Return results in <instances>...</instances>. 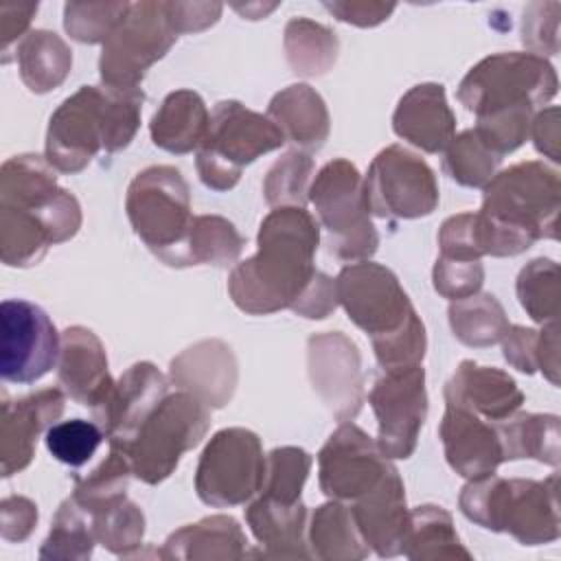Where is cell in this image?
Listing matches in <instances>:
<instances>
[{
  "label": "cell",
  "mask_w": 561,
  "mask_h": 561,
  "mask_svg": "<svg viewBox=\"0 0 561 561\" xmlns=\"http://www.w3.org/2000/svg\"><path fill=\"white\" fill-rule=\"evenodd\" d=\"M81 228V206L57 184L46 158L20 153L0 169V259L9 267H31L50 245Z\"/></svg>",
  "instance_id": "cell-1"
},
{
  "label": "cell",
  "mask_w": 561,
  "mask_h": 561,
  "mask_svg": "<svg viewBox=\"0 0 561 561\" xmlns=\"http://www.w3.org/2000/svg\"><path fill=\"white\" fill-rule=\"evenodd\" d=\"M320 226L305 206H278L259 228L256 254L237 263L228 278L232 302L250 316L294 309L313 276Z\"/></svg>",
  "instance_id": "cell-2"
},
{
  "label": "cell",
  "mask_w": 561,
  "mask_h": 561,
  "mask_svg": "<svg viewBox=\"0 0 561 561\" xmlns=\"http://www.w3.org/2000/svg\"><path fill=\"white\" fill-rule=\"evenodd\" d=\"M559 171L530 160L495 173L484 186L476 232L482 256H515L539 239L559 237Z\"/></svg>",
  "instance_id": "cell-3"
},
{
  "label": "cell",
  "mask_w": 561,
  "mask_h": 561,
  "mask_svg": "<svg viewBox=\"0 0 561 561\" xmlns=\"http://www.w3.org/2000/svg\"><path fill=\"white\" fill-rule=\"evenodd\" d=\"M145 92L81 85L50 116L46 131V160L61 173L83 171L105 149H125L138 127Z\"/></svg>",
  "instance_id": "cell-4"
},
{
  "label": "cell",
  "mask_w": 561,
  "mask_h": 561,
  "mask_svg": "<svg viewBox=\"0 0 561 561\" xmlns=\"http://www.w3.org/2000/svg\"><path fill=\"white\" fill-rule=\"evenodd\" d=\"M559 476L546 480H504L484 476L460 491V511L473 524L508 533L524 546L548 543L559 537Z\"/></svg>",
  "instance_id": "cell-5"
},
{
  "label": "cell",
  "mask_w": 561,
  "mask_h": 561,
  "mask_svg": "<svg viewBox=\"0 0 561 561\" xmlns=\"http://www.w3.org/2000/svg\"><path fill=\"white\" fill-rule=\"evenodd\" d=\"M127 219L142 243L167 265L180 267L182 248L193 224L191 191L175 167L142 169L125 197Z\"/></svg>",
  "instance_id": "cell-6"
},
{
  "label": "cell",
  "mask_w": 561,
  "mask_h": 561,
  "mask_svg": "<svg viewBox=\"0 0 561 561\" xmlns=\"http://www.w3.org/2000/svg\"><path fill=\"white\" fill-rule=\"evenodd\" d=\"M210 427V408L180 390L167 394L140 423L123 451L131 473L145 484H160L180 465V458L197 447Z\"/></svg>",
  "instance_id": "cell-7"
},
{
  "label": "cell",
  "mask_w": 561,
  "mask_h": 561,
  "mask_svg": "<svg viewBox=\"0 0 561 561\" xmlns=\"http://www.w3.org/2000/svg\"><path fill=\"white\" fill-rule=\"evenodd\" d=\"M309 202L327 230L329 254L340 261H368L379 245L364 193V178L344 158L327 162L309 186Z\"/></svg>",
  "instance_id": "cell-8"
},
{
  "label": "cell",
  "mask_w": 561,
  "mask_h": 561,
  "mask_svg": "<svg viewBox=\"0 0 561 561\" xmlns=\"http://www.w3.org/2000/svg\"><path fill=\"white\" fill-rule=\"evenodd\" d=\"M283 142L285 136L267 114L252 112L239 101H221L215 105L206 138L197 149V175L213 191H230L243 167Z\"/></svg>",
  "instance_id": "cell-9"
},
{
  "label": "cell",
  "mask_w": 561,
  "mask_h": 561,
  "mask_svg": "<svg viewBox=\"0 0 561 561\" xmlns=\"http://www.w3.org/2000/svg\"><path fill=\"white\" fill-rule=\"evenodd\" d=\"M557 72L533 53H495L478 61L458 85V101L478 118L548 103L557 94Z\"/></svg>",
  "instance_id": "cell-10"
},
{
  "label": "cell",
  "mask_w": 561,
  "mask_h": 561,
  "mask_svg": "<svg viewBox=\"0 0 561 561\" xmlns=\"http://www.w3.org/2000/svg\"><path fill=\"white\" fill-rule=\"evenodd\" d=\"M175 31L167 15V2H134L103 42L99 57L101 81L107 88H140L147 70L175 44Z\"/></svg>",
  "instance_id": "cell-11"
},
{
  "label": "cell",
  "mask_w": 561,
  "mask_h": 561,
  "mask_svg": "<svg viewBox=\"0 0 561 561\" xmlns=\"http://www.w3.org/2000/svg\"><path fill=\"white\" fill-rule=\"evenodd\" d=\"M263 476L265 456L259 436L245 427H226L199 456L195 491L208 506H239L261 491Z\"/></svg>",
  "instance_id": "cell-12"
},
{
  "label": "cell",
  "mask_w": 561,
  "mask_h": 561,
  "mask_svg": "<svg viewBox=\"0 0 561 561\" xmlns=\"http://www.w3.org/2000/svg\"><path fill=\"white\" fill-rule=\"evenodd\" d=\"M364 193L368 210L381 219H419L438 206V182L432 167L401 145H390L373 158Z\"/></svg>",
  "instance_id": "cell-13"
},
{
  "label": "cell",
  "mask_w": 561,
  "mask_h": 561,
  "mask_svg": "<svg viewBox=\"0 0 561 561\" xmlns=\"http://www.w3.org/2000/svg\"><path fill=\"white\" fill-rule=\"evenodd\" d=\"M335 289L337 302L344 307L348 320L368 333L370 342L401 331L419 316L394 272L373 261H357L342 267Z\"/></svg>",
  "instance_id": "cell-14"
},
{
  "label": "cell",
  "mask_w": 561,
  "mask_h": 561,
  "mask_svg": "<svg viewBox=\"0 0 561 561\" xmlns=\"http://www.w3.org/2000/svg\"><path fill=\"white\" fill-rule=\"evenodd\" d=\"M0 375L11 383H33L59 362L61 335L48 313L22 298L0 305Z\"/></svg>",
  "instance_id": "cell-15"
},
{
  "label": "cell",
  "mask_w": 561,
  "mask_h": 561,
  "mask_svg": "<svg viewBox=\"0 0 561 561\" xmlns=\"http://www.w3.org/2000/svg\"><path fill=\"white\" fill-rule=\"evenodd\" d=\"M377 416V445L386 458H410L427 416L425 370L421 364L392 368L368 394Z\"/></svg>",
  "instance_id": "cell-16"
},
{
  "label": "cell",
  "mask_w": 561,
  "mask_h": 561,
  "mask_svg": "<svg viewBox=\"0 0 561 561\" xmlns=\"http://www.w3.org/2000/svg\"><path fill=\"white\" fill-rule=\"evenodd\" d=\"M394 469L362 427L340 423L318 454V480L327 497L353 504L373 491Z\"/></svg>",
  "instance_id": "cell-17"
},
{
  "label": "cell",
  "mask_w": 561,
  "mask_h": 561,
  "mask_svg": "<svg viewBox=\"0 0 561 561\" xmlns=\"http://www.w3.org/2000/svg\"><path fill=\"white\" fill-rule=\"evenodd\" d=\"M307 370L313 390L335 421H353L364 403L362 355L342 331L316 333L307 342Z\"/></svg>",
  "instance_id": "cell-18"
},
{
  "label": "cell",
  "mask_w": 561,
  "mask_h": 561,
  "mask_svg": "<svg viewBox=\"0 0 561 561\" xmlns=\"http://www.w3.org/2000/svg\"><path fill=\"white\" fill-rule=\"evenodd\" d=\"M169 394L167 377L151 364L138 362L129 366L105 392L101 403L92 408L110 447L123 449L151 410Z\"/></svg>",
  "instance_id": "cell-19"
},
{
  "label": "cell",
  "mask_w": 561,
  "mask_h": 561,
  "mask_svg": "<svg viewBox=\"0 0 561 561\" xmlns=\"http://www.w3.org/2000/svg\"><path fill=\"white\" fill-rule=\"evenodd\" d=\"M64 401L66 397L59 388H44L20 399L2 394L0 467L4 478L24 471L31 465L37 438L61 416Z\"/></svg>",
  "instance_id": "cell-20"
},
{
  "label": "cell",
  "mask_w": 561,
  "mask_h": 561,
  "mask_svg": "<svg viewBox=\"0 0 561 561\" xmlns=\"http://www.w3.org/2000/svg\"><path fill=\"white\" fill-rule=\"evenodd\" d=\"M171 381L206 408H224L237 388L239 370L232 348L221 340H202L171 359Z\"/></svg>",
  "instance_id": "cell-21"
},
{
  "label": "cell",
  "mask_w": 561,
  "mask_h": 561,
  "mask_svg": "<svg viewBox=\"0 0 561 561\" xmlns=\"http://www.w3.org/2000/svg\"><path fill=\"white\" fill-rule=\"evenodd\" d=\"M438 434L449 467L467 480L491 476L504 462L495 425L465 408L447 405Z\"/></svg>",
  "instance_id": "cell-22"
},
{
  "label": "cell",
  "mask_w": 561,
  "mask_h": 561,
  "mask_svg": "<svg viewBox=\"0 0 561 561\" xmlns=\"http://www.w3.org/2000/svg\"><path fill=\"white\" fill-rule=\"evenodd\" d=\"M348 506L370 550L379 557H397L403 552L410 511L405 506V489L397 467L390 469L373 491Z\"/></svg>",
  "instance_id": "cell-23"
},
{
  "label": "cell",
  "mask_w": 561,
  "mask_h": 561,
  "mask_svg": "<svg viewBox=\"0 0 561 561\" xmlns=\"http://www.w3.org/2000/svg\"><path fill=\"white\" fill-rule=\"evenodd\" d=\"M445 403L484 421H504L522 408L524 394L508 373L465 359L445 383Z\"/></svg>",
  "instance_id": "cell-24"
},
{
  "label": "cell",
  "mask_w": 561,
  "mask_h": 561,
  "mask_svg": "<svg viewBox=\"0 0 561 561\" xmlns=\"http://www.w3.org/2000/svg\"><path fill=\"white\" fill-rule=\"evenodd\" d=\"M399 138L425 153H440L456 136V116L440 83H421L408 90L392 114Z\"/></svg>",
  "instance_id": "cell-25"
},
{
  "label": "cell",
  "mask_w": 561,
  "mask_h": 561,
  "mask_svg": "<svg viewBox=\"0 0 561 561\" xmlns=\"http://www.w3.org/2000/svg\"><path fill=\"white\" fill-rule=\"evenodd\" d=\"M57 377L64 392L77 403L85 408L101 403L114 379L107 373V355L94 331L77 324L61 333Z\"/></svg>",
  "instance_id": "cell-26"
},
{
  "label": "cell",
  "mask_w": 561,
  "mask_h": 561,
  "mask_svg": "<svg viewBox=\"0 0 561 561\" xmlns=\"http://www.w3.org/2000/svg\"><path fill=\"white\" fill-rule=\"evenodd\" d=\"M267 118L280 129L285 142L300 151H318L329 138V112L322 96L307 83H294L276 92L267 105Z\"/></svg>",
  "instance_id": "cell-27"
},
{
  "label": "cell",
  "mask_w": 561,
  "mask_h": 561,
  "mask_svg": "<svg viewBox=\"0 0 561 561\" xmlns=\"http://www.w3.org/2000/svg\"><path fill=\"white\" fill-rule=\"evenodd\" d=\"M245 522L265 548L263 557L272 559H307L311 552L305 541L307 508L302 502L283 504L259 495L245 508Z\"/></svg>",
  "instance_id": "cell-28"
},
{
  "label": "cell",
  "mask_w": 561,
  "mask_h": 561,
  "mask_svg": "<svg viewBox=\"0 0 561 561\" xmlns=\"http://www.w3.org/2000/svg\"><path fill=\"white\" fill-rule=\"evenodd\" d=\"M245 535L234 517L210 515L169 535L162 559L232 561L245 554Z\"/></svg>",
  "instance_id": "cell-29"
},
{
  "label": "cell",
  "mask_w": 561,
  "mask_h": 561,
  "mask_svg": "<svg viewBox=\"0 0 561 561\" xmlns=\"http://www.w3.org/2000/svg\"><path fill=\"white\" fill-rule=\"evenodd\" d=\"M210 125L204 99L193 90H175L164 96L149 123L156 147L169 153H191L199 149Z\"/></svg>",
  "instance_id": "cell-30"
},
{
  "label": "cell",
  "mask_w": 561,
  "mask_h": 561,
  "mask_svg": "<svg viewBox=\"0 0 561 561\" xmlns=\"http://www.w3.org/2000/svg\"><path fill=\"white\" fill-rule=\"evenodd\" d=\"M15 59L24 85L35 94L59 88L72 68L68 44L46 28L28 31L18 44Z\"/></svg>",
  "instance_id": "cell-31"
},
{
  "label": "cell",
  "mask_w": 561,
  "mask_h": 561,
  "mask_svg": "<svg viewBox=\"0 0 561 561\" xmlns=\"http://www.w3.org/2000/svg\"><path fill=\"white\" fill-rule=\"evenodd\" d=\"M307 539L311 554L324 561H357L370 552L355 524L351 506L337 500L322 504L311 513Z\"/></svg>",
  "instance_id": "cell-32"
},
{
  "label": "cell",
  "mask_w": 561,
  "mask_h": 561,
  "mask_svg": "<svg viewBox=\"0 0 561 561\" xmlns=\"http://www.w3.org/2000/svg\"><path fill=\"white\" fill-rule=\"evenodd\" d=\"M504 460L535 458L559 465V416L554 414H511L495 425Z\"/></svg>",
  "instance_id": "cell-33"
},
{
  "label": "cell",
  "mask_w": 561,
  "mask_h": 561,
  "mask_svg": "<svg viewBox=\"0 0 561 561\" xmlns=\"http://www.w3.org/2000/svg\"><path fill=\"white\" fill-rule=\"evenodd\" d=\"M401 554L408 559H471L458 539L451 515L434 504L410 511V528Z\"/></svg>",
  "instance_id": "cell-34"
},
{
  "label": "cell",
  "mask_w": 561,
  "mask_h": 561,
  "mask_svg": "<svg viewBox=\"0 0 561 561\" xmlns=\"http://www.w3.org/2000/svg\"><path fill=\"white\" fill-rule=\"evenodd\" d=\"M283 44L289 68L302 77H320L329 72L340 50L335 33L309 18H291L285 26Z\"/></svg>",
  "instance_id": "cell-35"
},
{
  "label": "cell",
  "mask_w": 561,
  "mask_h": 561,
  "mask_svg": "<svg viewBox=\"0 0 561 561\" xmlns=\"http://www.w3.org/2000/svg\"><path fill=\"white\" fill-rule=\"evenodd\" d=\"M245 241L239 230L219 215H197L193 217L191 230L186 234L180 267L188 265H230L239 259Z\"/></svg>",
  "instance_id": "cell-36"
},
{
  "label": "cell",
  "mask_w": 561,
  "mask_h": 561,
  "mask_svg": "<svg viewBox=\"0 0 561 561\" xmlns=\"http://www.w3.org/2000/svg\"><path fill=\"white\" fill-rule=\"evenodd\" d=\"M447 316L454 337L476 348L497 344L508 329L506 313L493 294H473L451 300Z\"/></svg>",
  "instance_id": "cell-37"
},
{
  "label": "cell",
  "mask_w": 561,
  "mask_h": 561,
  "mask_svg": "<svg viewBox=\"0 0 561 561\" xmlns=\"http://www.w3.org/2000/svg\"><path fill=\"white\" fill-rule=\"evenodd\" d=\"M96 543L92 513L72 495L55 513L50 533L39 548L42 559H90Z\"/></svg>",
  "instance_id": "cell-38"
},
{
  "label": "cell",
  "mask_w": 561,
  "mask_h": 561,
  "mask_svg": "<svg viewBox=\"0 0 561 561\" xmlns=\"http://www.w3.org/2000/svg\"><path fill=\"white\" fill-rule=\"evenodd\" d=\"M500 162L502 156L476 129H465L445 147L443 171L460 186L484 188Z\"/></svg>",
  "instance_id": "cell-39"
},
{
  "label": "cell",
  "mask_w": 561,
  "mask_h": 561,
  "mask_svg": "<svg viewBox=\"0 0 561 561\" xmlns=\"http://www.w3.org/2000/svg\"><path fill=\"white\" fill-rule=\"evenodd\" d=\"M88 511L94 519L96 543L107 548L112 554L131 557L142 546L145 515L131 500H127V495H118Z\"/></svg>",
  "instance_id": "cell-40"
},
{
  "label": "cell",
  "mask_w": 561,
  "mask_h": 561,
  "mask_svg": "<svg viewBox=\"0 0 561 561\" xmlns=\"http://www.w3.org/2000/svg\"><path fill=\"white\" fill-rule=\"evenodd\" d=\"M517 298L522 309L539 324L557 322L561 311L559 265L550 259H535L517 276Z\"/></svg>",
  "instance_id": "cell-41"
},
{
  "label": "cell",
  "mask_w": 561,
  "mask_h": 561,
  "mask_svg": "<svg viewBox=\"0 0 561 561\" xmlns=\"http://www.w3.org/2000/svg\"><path fill=\"white\" fill-rule=\"evenodd\" d=\"M311 469V456L300 447H276L265 456V476L261 484V495L294 504L300 502L305 480Z\"/></svg>",
  "instance_id": "cell-42"
},
{
  "label": "cell",
  "mask_w": 561,
  "mask_h": 561,
  "mask_svg": "<svg viewBox=\"0 0 561 561\" xmlns=\"http://www.w3.org/2000/svg\"><path fill=\"white\" fill-rule=\"evenodd\" d=\"M313 171V160L309 153L296 149L278 158L263 182L265 202L274 208L278 206H305L309 199V178Z\"/></svg>",
  "instance_id": "cell-43"
},
{
  "label": "cell",
  "mask_w": 561,
  "mask_h": 561,
  "mask_svg": "<svg viewBox=\"0 0 561 561\" xmlns=\"http://www.w3.org/2000/svg\"><path fill=\"white\" fill-rule=\"evenodd\" d=\"M127 11L129 2H66L64 28L81 44H103Z\"/></svg>",
  "instance_id": "cell-44"
},
{
  "label": "cell",
  "mask_w": 561,
  "mask_h": 561,
  "mask_svg": "<svg viewBox=\"0 0 561 561\" xmlns=\"http://www.w3.org/2000/svg\"><path fill=\"white\" fill-rule=\"evenodd\" d=\"M129 476L134 473L127 456L110 447L107 458L94 471H90L88 476L75 478L72 497L85 508H96L118 495H125Z\"/></svg>",
  "instance_id": "cell-45"
},
{
  "label": "cell",
  "mask_w": 561,
  "mask_h": 561,
  "mask_svg": "<svg viewBox=\"0 0 561 561\" xmlns=\"http://www.w3.org/2000/svg\"><path fill=\"white\" fill-rule=\"evenodd\" d=\"M103 438L105 432L101 425L85 419H70L48 427L46 447L55 460L68 467H81L94 456Z\"/></svg>",
  "instance_id": "cell-46"
},
{
  "label": "cell",
  "mask_w": 561,
  "mask_h": 561,
  "mask_svg": "<svg viewBox=\"0 0 561 561\" xmlns=\"http://www.w3.org/2000/svg\"><path fill=\"white\" fill-rule=\"evenodd\" d=\"M530 123L533 107H511L480 116L473 129L504 158L506 153L522 147L530 134Z\"/></svg>",
  "instance_id": "cell-47"
},
{
  "label": "cell",
  "mask_w": 561,
  "mask_h": 561,
  "mask_svg": "<svg viewBox=\"0 0 561 561\" xmlns=\"http://www.w3.org/2000/svg\"><path fill=\"white\" fill-rule=\"evenodd\" d=\"M425 348H427V335L419 316H414L401 331L379 342H373L375 357L383 370L421 364Z\"/></svg>",
  "instance_id": "cell-48"
},
{
  "label": "cell",
  "mask_w": 561,
  "mask_h": 561,
  "mask_svg": "<svg viewBox=\"0 0 561 561\" xmlns=\"http://www.w3.org/2000/svg\"><path fill=\"white\" fill-rule=\"evenodd\" d=\"M434 289L449 300H460L480 291L484 283V267L480 261H462L438 256L432 270Z\"/></svg>",
  "instance_id": "cell-49"
},
{
  "label": "cell",
  "mask_w": 561,
  "mask_h": 561,
  "mask_svg": "<svg viewBox=\"0 0 561 561\" xmlns=\"http://www.w3.org/2000/svg\"><path fill=\"white\" fill-rule=\"evenodd\" d=\"M559 2H530L522 18V42L533 55H554L559 48Z\"/></svg>",
  "instance_id": "cell-50"
},
{
  "label": "cell",
  "mask_w": 561,
  "mask_h": 561,
  "mask_svg": "<svg viewBox=\"0 0 561 561\" xmlns=\"http://www.w3.org/2000/svg\"><path fill=\"white\" fill-rule=\"evenodd\" d=\"M438 245H440V256L480 261L482 252L478 245L476 213H458L445 219L438 232Z\"/></svg>",
  "instance_id": "cell-51"
},
{
  "label": "cell",
  "mask_w": 561,
  "mask_h": 561,
  "mask_svg": "<svg viewBox=\"0 0 561 561\" xmlns=\"http://www.w3.org/2000/svg\"><path fill=\"white\" fill-rule=\"evenodd\" d=\"M500 342L504 348V359L513 368H517L519 373H526V375H533L537 370L539 331L519 327V324H508V329Z\"/></svg>",
  "instance_id": "cell-52"
},
{
  "label": "cell",
  "mask_w": 561,
  "mask_h": 561,
  "mask_svg": "<svg viewBox=\"0 0 561 561\" xmlns=\"http://www.w3.org/2000/svg\"><path fill=\"white\" fill-rule=\"evenodd\" d=\"M37 524V506L24 495H9L0 502V530L7 541H24Z\"/></svg>",
  "instance_id": "cell-53"
},
{
  "label": "cell",
  "mask_w": 561,
  "mask_h": 561,
  "mask_svg": "<svg viewBox=\"0 0 561 561\" xmlns=\"http://www.w3.org/2000/svg\"><path fill=\"white\" fill-rule=\"evenodd\" d=\"M224 7L219 2H167V15L175 31L182 33H197L213 26Z\"/></svg>",
  "instance_id": "cell-54"
},
{
  "label": "cell",
  "mask_w": 561,
  "mask_h": 561,
  "mask_svg": "<svg viewBox=\"0 0 561 561\" xmlns=\"http://www.w3.org/2000/svg\"><path fill=\"white\" fill-rule=\"evenodd\" d=\"M324 9L333 13L340 22L355 24V26H377L390 18L397 9L392 2H368V0H351V2H324Z\"/></svg>",
  "instance_id": "cell-55"
},
{
  "label": "cell",
  "mask_w": 561,
  "mask_h": 561,
  "mask_svg": "<svg viewBox=\"0 0 561 561\" xmlns=\"http://www.w3.org/2000/svg\"><path fill=\"white\" fill-rule=\"evenodd\" d=\"M37 13V2H18V4H0V39H2V53L7 57L9 46L20 37H24L31 18Z\"/></svg>",
  "instance_id": "cell-56"
},
{
  "label": "cell",
  "mask_w": 561,
  "mask_h": 561,
  "mask_svg": "<svg viewBox=\"0 0 561 561\" xmlns=\"http://www.w3.org/2000/svg\"><path fill=\"white\" fill-rule=\"evenodd\" d=\"M530 134H533V142L537 147L539 153H543L546 158H550L552 162H559V107H548L543 112H539L537 116H533L530 123Z\"/></svg>",
  "instance_id": "cell-57"
},
{
  "label": "cell",
  "mask_w": 561,
  "mask_h": 561,
  "mask_svg": "<svg viewBox=\"0 0 561 561\" xmlns=\"http://www.w3.org/2000/svg\"><path fill=\"white\" fill-rule=\"evenodd\" d=\"M557 322H550L539 331V346H537V368L552 381L559 383V333Z\"/></svg>",
  "instance_id": "cell-58"
}]
</instances>
